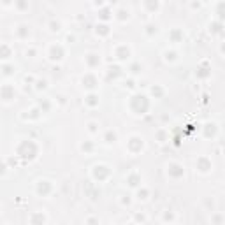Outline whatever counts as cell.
Here are the masks:
<instances>
[{
  "label": "cell",
  "mask_w": 225,
  "mask_h": 225,
  "mask_svg": "<svg viewBox=\"0 0 225 225\" xmlns=\"http://www.w3.org/2000/svg\"><path fill=\"white\" fill-rule=\"evenodd\" d=\"M63 56V49L58 46V44H51V48H49V58L51 60H62Z\"/></svg>",
  "instance_id": "1"
},
{
  "label": "cell",
  "mask_w": 225,
  "mask_h": 225,
  "mask_svg": "<svg viewBox=\"0 0 225 225\" xmlns=\"http://www.w3.org/2000/svg\"><path fill=\"white\" fill-rule=\"evenodd\" d=\"M195 167H197L199 171H202V172H208V171L211 169V162L206 158V156H200V158L195 162Z\"/></svg>",
  "instance_id": "2"
},
{
  "label": "cell",
  "mask_w": 225,
  "mask_h": 225,
  "mask_svg": "<svg viewBox=\"0 0 225 225\" xmlns=\"http://www.w3.org/2000/svg\"><path fill=\"white\" fill-rule=\"evenodd\" d=\"M137 199H139V200H146V199H148V190H146V188H143V192L139 190V192H137Z\"/></svg>",
  "instance_id": "3"
},
{
  "label": "cell",
  "mask_w": 225,
  "mask_h": 225,
  "mask_svg": "<svg viewBox=\"0 0 225 225\" xmlns=\"http://www.w3.org/2000/svg\"><path fill=\"white\" fill-rule=\"evenodd\" d=\"M93 99H97L95 95H88V102L90 104H95V102H99V100H93Z\"/></svg>",
  "instance_id": "4"
},
{
  "label": "cell",
  "mask_w": 225,
  "mask_h": 225,
  "mask_svg": "<svg viewBox=\"0 0 225 225\" xmlns=\"http://www.w3.org/2000/svg\"><path fill=\"white\" fill-rule=\"evenodd\" d=\"M88 223H90V225H95L97 222H95V220H88Z\"/></svg>",
  "instance_id": "5"
}]
</instances>
